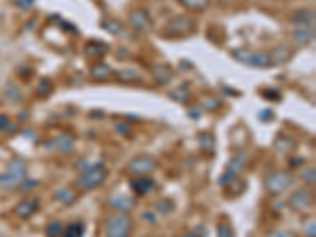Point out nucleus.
<instances>
[{
  "mask_svg": "<svg viewBox=\"0 0 316 237\" xmlns=\"http://www.w3.org/2000/svg\"><path fill=\"white\" fill-rule=\"evenodd\" d=\"M170 97L174 100V101H177V103H188V100H190V92L187 90V87H179V89H176V90H173V92L170 94Z\"/></svg>",
  "mask_w": 316,
  "mask_h": 237,
  "instance_id": "25",
  "label": "nucleus"
},
{
  "mask_svg": "<svg viewBox=\"0 0 316 237\" xmlns=\"http://www.w3.org/2000/svg\"><path fill=\"white\" fill-rule=\"evenodd\" d=\"M90 75H92V78H94L95 81L103 82V81H108V79L113 78L116 73L108 63H98V65H95L94 68H92Z\"/></svg>",
  "mask_w": 316,
  "mask_h": 237,
  "instance_id": "17",
  "label": "nucleus"
},
{
  "mask_svg": "<svg viewBox=\"0 0 316 237\" xmlns=\"http://www.w3.org/2000/svg\"><path fill=\"white\" fill-rule=\"evenodd\" d=\"M180 237H198L196 234H183V235H180Z\"/></svg>",
  "mask_w": 316,
  "mask_h": 237,
  "instance_id": "40",
  "label": "nucleus"
},
{
  "mask_svg": "<svg viewBox=\"0 0 316 237\" xmlns=\"http://www.w3.org/2000/svg\"><path fill=\"white\" fill-rule=\"evenodd\" d=\"M128 21L136 32H151L154 29L152 17L144 8H135L128 14Z\"/></svg>",
  "mask_w": 316,
  "mask_h": 237,
  "instance_id": "8",
  "label": "nucleus"
},
{
  "mask_svg": "<svg viewBox=\"0 0 316 237\" xmlns=\"http://www.w3.org/2000/svg\"><path fill=\"white\" fill-rule=\"evenodd\" d=\"M117 130H119V133H122V135H130V126L128 125H125V123H120V125H117Z\"/></svg>",
  "mask_w": 316,
  "mask_h": 237,
  "instance_id": "38",
  "label": "nucleus"
},
{
  "mask_svg": "<svg viewBox=\"0 0 316 237\" xmlns=\"http://www.w3.org/2000/svg\"><path fill=\"white\" fill-rule=\"evenodd\" d=\"M55 199L60 201L62 204H65V206H70V204H73L74 201H76V193H74L73 190H70V188H62V190H59L57 193H55Z\"/></svg>",
  "mask_w": 316,
  "mask_h": 237,
  "instance_id": "20",
  "label": "nucleus"
},
{
  "mask_svg": "<svg viewBox=\"0 0 316 237\" xmlns=\"http://www.w3.org/2000/svg\"><path fill=\"white\" fill-rule=\"evenodd\" d=\"M305 235L307 237H314L316 235V223H314V220H311V222H308L305 225Z\"/></svg>",
  "mask_w": 316,
  "mask_h": 237,
  "instance_id": "35",
  "label": "nucleus"
},
{
  "mask_svg": "<svg viewBox=\"0 0 316 237\" xmlns=\"http://www.w3.org/2000/svg\"><path fill=\"white\" fill-rule=\"evenodd\" d=\"M292 184H294V177L289 173L278 171V173H273L272 176L267 177V180H266V190L270 195L278 196V195L285 193L289 187H292Z\"/></svg>",
  "mask_w": 316,
  "mask_h": 237,
  "instance_id": "6",
  "label": "nucleus"
},
{
  "mask_svg": "<svg viewBox=\"0 0 316 237\" xmlns=\"http://www.w3.org/2000/svg\"><path fill=\"white\" fill-rule=\"evenodd\" d=\"M8 125H10L8 116H0V130H7Z\"/></svg>",
  "mask_w": 316,
  "mask_h": 237,
  "instance_id": "37",
  "label": "nucleus"
},
{
  "mask_svg": "<svg viewBox=\"0 0 316 237\" xmlns=\"http://www.w3.org/2000/svg\"><path fill=\"white\" fill-rule=\"evenodd\" d=\"M199 142H201V145L204 149H207V150H212L214 149V138L212 136H209L207 133H204V135H199Z\"/></svg>",
  "mask_w": 316,
  "mask_h": 237,
  "instance_id": "32",
  "label": "nucleus"
},
{
  "mask_svg": "<svg viewBox=\"0 0 316 237\" xmlns=\"http://www.w3.org/2000/svg\"><path fill=\"white\" fill-rule=\"evenodd\" d=\"M288 204L296 212H307L313 206V195L307 188H299L289 196Z\"/></svg>",
  "mask_w": 316,
  "mask_h": 237,
  "instance_id": "9",
  "label": "nucleus"
},
{
  "mask_svg": "<svg viewBox=\"0 0 316 237\" xmlns=\"http://www.w3.org/2000/svg\"><path fill=\"white\" fill-rule=\"evenodd\" d=\"M275 147L283 154H288L294 147V142H292V139H289L286 136H280L275 141Z\"/></svg>",
  "mask_w": 316,
  "mask_h": 237,
  "instance_id": "27",
  "label": "nucleus"
},
{
  "mask_svg": "<svg viewBox=\"0 0 316 237\" xmlns=\"http://www.w3.org/2000/svg\"><path fill=\"white\" fill-rule=\"evenodd\" d=\"M292 48L289 45H280L277 46L270 54H269V59H270V65H283L286 62L291 60L292 57Z\"/></svg>",
  "mask_w": 316,
  "mask_h": 237,
  "instance_id": "12",
  "label": "nucleus"
},
{
  "mask_svg": "<svg viewBox=\"0 0 316 237\" xmlns=\"http://www.w3.org/2000/svg\"><path fill=\"white\" fill-rule=\"evenodd\" d=\"M196 30V21L192 16H176L164 26V32L171 38H187Z\"/></svg>",
  "mask_w": 316,
  "mask_h": 237,
  "instance_id": "2",
  "label": "nucleus"
},
{
  "mask_svg": "<svg viewBox=\"0 0 316 237\" xmlns=\"http://www.w3.org/2000/svg\"><path fill=\"white\" fill-rule=\"evenodd\" d=\"M108 177V171L100 165V166H92L76 179V187L82 191H90L101 187Z\"/></svg>",
  "mask_w": 316,
  "mask_h": 237,
  "instance_id": "3",
  "label": "nucleus"
},
{
  "mask_svg": "<svg viewBox=\"0 0 316 237\" xmlns=\"http://www.w3.org/2000/svg\"><path fill=\"white\" fill-rule=\"evenodd\" d=\"M104 234L106 237H130V234H132V220L123 213L114 215L106 223Z\"/></svg>",
  "mask_w": 316,
  "mask_h": 237,
  "instance_id": "5",
  "label": "nucleus"
},
{
  "mask_svg": "<svg viewBox=\"0 0 316 237\" xmlns=\"http://www.w3.org/2000/svg\"><path fill=\"white\" fill-rule=\"evenodd\" d=\"M218 237H233V229L228 222L218 223Z\"/></svg>",
  "mask_w": 316,
  "mask_h": 237,
  "instance_id": "31",
  "label": "nucleus"
},
{
  "mask_svg": "<svg viewBox=\"0 0 316 237\" xmlns=\"http://www.w3.org/2000/svg\"><path fill=\"white\" fill-rule=\"evenodd\" d=\"M38 209H40V201H38V199H36V198H26V199H23V201L16 206L14 212H16L17 217H21L23 220H27V218L35 215Z\"/></svg>",
  "mask_w": 316,
  "mask_h": 237,
  "instance_id": "10",
  "label": "nucleus"
},
{
  "mask_svg": "<svg viewBox=\"0 0 316 237\" xmlns=\"http://www.w3.org/2000/svg\"><path fill=\"white\" fill-rule=\"evenodd\" d=\"M152 76H154V81H155L158 85H166V84L171 81L173 71H171L170 67H166V65H157V67L152 70Z\"/></svg>",
  "mask_w": 316,
  "mask_h": 237,
  "instance_id": "18",
  "label": "nucleus"
},
{
  "mask_svg": "<svg viewBox=\"0 0 316 237\" xmlns=\"http://www.w3.org/2000/svg\"><path fill=\"white\" fill-rule=\"evenodd\" d=\"M101 27H103L108 33L114 35V36H117V35L123 33V30H125L123 24H122V23H119L117 19H113V17H109V19H104V21L101 23Z\"/></svg>",
  "mask_w": 316,
  "mask_h": 237,
  "instance_id": "19",
  "label": "nucleus"
},
{
  "mask_svg": "<svg viewBox=\"0 0 316 237\" xmlns=\"http://www.w3.org/2000/svg\"><path fill=\"white\" fill-rule=\"evenodd\" d=\"M84 223L82 222H73L68 228H67V231L64 232V237H82L84 235Z\"/></svg>",
  "mask_w": 316,
  "mask_h": 237,
  "instance_id": "21",
  "label": "nucleus"
},
{
  "mask_svg": "<svg viewBox=\"0 0 316 237\" xmlns=\"http://www.w3.org/2000/svg\"><path fill=\"white\" fill-rule=\"evenodd\" d=\"M173 209H174V204L170 201V199H161V201L157 203V210L161 213H170V212H173Z\"/></svg>",
  "mask_w": 316,
  "mask_h": 237,
  "instance_id": "30",
  "label": "nucleus"
},
{
  "mask_svg": "<svg viewBox=\"0 0 316 237\" xmlns=\"http://www.w3.org/2000/svg\"><path fill=\"white\" fill-rule=\"evenodd\" d=\"M52 82L49 79H41L40 84H38V89H36V94L40 97H48L51 92H52Z\"/></svg>",
  "mask_w": 316,
  "mask_h": 237,
  "instance_id": "29",
  "label": "nucleus"
},
{
  "mask_svg": "<svg viewBox=\"0 0 316 237\" xmlns=\"http://www.w3.org/2000/svg\"><path fill=\"white\" fill-rule=\"evenodd\" d=\"M109 51V46L103 41H89L84 48V52L89 59H103Z\"/></svg>",
  "mask_w": 316,
  "mask_h": 237,
  "instance_id": "14",
  "label": "nucleus"
},
{
  "mask_svg": "<svg viewBox=\"0 0 316 237\" xmlns=\"http://www.w3.org/2000/svg\"><path fill=\"white\" fill-rule=\"evenodd\" d=\"M64 234V225L60 220H52L48 228H46V235L48 237H60Z\"/></svg>",
  "mask_w": 316,
  "mask_h": 237,
  "instance_id": "26",
  "label": "nucleus"
},
{
  "mask_svg": "<svg viewBox=\"0 0 316 237\" xmlns=\"http://www.w3.org/2000/svg\"><path fill=\"white\" fill-rule=\"evenodd\" d=\"M292 40L299 46H307L314 40L313 27H297L292 33Z\"/></svg>",
  "mask_w": 316,
  "mask_h": 237,
  "instance_id": "16",
  "label": "nucleus"
},
{
  "mask_svg": "<svg viewBox=\"0 0 316 237\" xmlns=\"http://www.w3.org/2000/svg\"><path fill=\"white\" fill-rule=\"evenodd\" d=\"M269 237H296V235L289 231H277V232H272Z\"/></svg>",
  "mask_w": 316,
  "mask_h": 237,
  "instance_id": "36",
  "label": "nucleus"
},
{
  "mask_svg": "<svg viewBox=\"0 0 316 237\" xmlns=\"http://www.w3.org/2000/svg\"><path fill=\"white\" fill-rule=\"evenodd\" d=\"M109 204L113 206L116 210H120L123 213L130 212V210H133L136 207V201L132 198V196H128L125 193H119V195H113L109 198Z\"/></svg>",
  "mask_w": 316,
  "mask_h": 237,
  "instance_id": "11",
  "label": "nucleus"
},
{
  "mask_svg": "<svg viewBox=\"0 0 316 237\" xmlns=\"http://www.w3.org/2000/svg\"><path fill=\"white\" fill-rule=\"evenodd\" d=\"M27 177V165L21 158H13L8 163V169L0 176V188L14 190L24 184Z\"/></svg>",
  "mask_w": 316,
  "mask_h": 237,
  "instance_id": "1",
  "label": "nucleus"
},
{
  "mask_svg": "<svg viewBox=\"0 0 316 237\" xmlns=\"http://www.w3.org/2000/svg\"><path fill=\"white\" fill-rule=\"evenodd\" d=\"M218 4H223V5H228V4H234L237 0H217Z\"/></svg>",
  "mask_w": 316,
  "mask_h": 237,
  "instance_id": "39",
  "label": "nucleus"
},
{
  "mask_svg": "<svg viewBox=\"0 0 316 237\" xmlns=\"http://www.w3.org/2000/svg\"><path fill=\"white\" fill-rule=\"evenodd\" d=\"M154 188H155V182H154L152 179H147L145 176L132 180V190H133L138 196L149 195Z\"/></svg>",
  "mask_w": 316,
  "mask_h": 237,
  "instance_id": "15",
  "label": "nucleus"
},
{
  "mask_svg": "<svg viewBox=\"0 0 316 237\" xmlns=\"http://www.w3.org/2000/svg\"><path fill=\"white\" fill-rule=\"evenodd\" d=\"M155 169H157V160L152 158V157L141 155V157H136L128 163V171L132 174H135V176H138V177L151 174Z\"/></svg>",
  "mask_w": 316,
  "mask_h": 237,
  "instance_id": "7",
  "label": "nucleus"
},
{
  "mask_svg": "<svg viewBox=\"0 0 316 237\" xmlns=\"http://www.w3.org/2000/svg\"><path fill=\"white\" fill-rule=\"evenodd\" d=\"M14 4H16L17 8H21V10H24V11H29V10L33 7L35 0H14Z\"/></svg>",
  "mask_w": 316,
  "mask_h": 237,
  "instance_id": "34",
  "label": "nucleus"
},
{
  "mask_svg": "<svg viewBox=\"0 0 316 237\" xmlns=\"http://www.w3.org/2000/svg\"><path fill=\"white\" fill-rule=\"evenodd\" d=\"M201 106L206 109V111H217V109L221 106V103H220V100L215 98V97H206V98L202 100Z\"/></svg>",
  "mask_w": 316,
  "mask_h": 237,
  "instance_id": "28",
  "label": "nucleus"
},
{
  "mask_svg": "<svg viewBox=\"0 0 316 237\" xmlns=\"http://www.w3.org/2000/svg\"><path fill=\"white\" fill-rule=\"evenodd\" d=\"M234 60L239 63L253 67V68H267L270 67V59L269 54L261 52V51H251V49H236L231 52Z\"/></svg>",
  "mask_w": 316,
  "mask_h": 237,
  "instance_id": "4",
  "label": "nucleus"
},
{
  "mask_svg": "<svg viewBox=\"0 0 316 237\" xmlns=\"http://www.w3.org/2000/svg\"><path fill=\"white\" fill-rule=\"evenodd\" d=\"M117 78L120 82H133L139 79V73L133 68H125L120 73H117Z\"/></svg>",
  "mask_w": 316,
  "mask_h": 237,
  "instance_id": "24",
  "label": "nucleus"
},
{
  "mask_svg": "<svg viewBox=\"0 0 316 237\" xmlns=\"http://www.w3.org/2000/svg\"><path fill=\"white\" fill-rule=\"evenodd\" d=\"M291 23L297 27H310L314 24V11L304 8V10H297L291 16Z\"/></svg>",
  "mask_w": 316,
  "mask_h": 237,
  "instance_id": "13",
  "label": "nucleus"
},
{
  "mask_svg": "<svg viewBox=\"0 0 316 237\" xmlns=\"http://www.w3.org/2000/svg\"><path fill=\"white\" fill-rule=\"evenodd\" d=\"M55 147H57L60 152H70L73 149V138L68 135H62L59 138H55Z\"/></svg>",
  "mask_w": 316,
  "mask_h": 237,
  "instance_id": "23",
  "label": "nucleus"
},
{
  "mask_svg": "<svg viewBox=\"0 0 316 237\" xmlns=\"http://www.w3.org/2000/svg\"><path fill=\"white\" fill-rule=\"evenodd\" d=\"M302 179L307 182V184L314 185V182H316V171H314V168H308V169H305V173L302 174Z\"/></svg>",
  "mask_w": 316,
  "mask_h": 237,
  "instance_id": "33",
  "label": "nucleus"
},
{
  "mask_svg": "<svg viewBox=\"0 0 316 237\" xmlns=\"http://www.w3.org/2000/svg\"><path fill=\"white\" fill-rule=\"evenodd\" d=\"M179 2L193 11H204L209 7V0H179Z\"/></svg>",
  "mask_w": 316,
  "mask_h": 237,
  "instance_id": "22",
  "label": "nucleus"
}]
</instances>
